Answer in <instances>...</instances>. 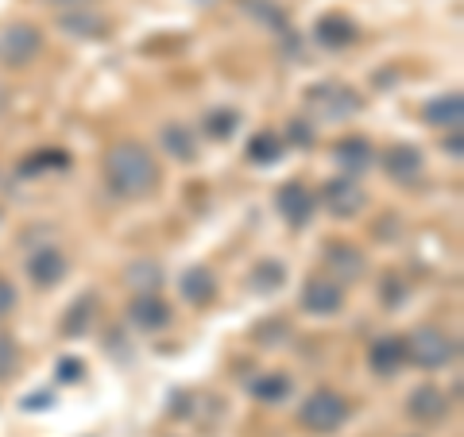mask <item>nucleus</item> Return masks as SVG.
<instances>
[{
    "instance_id": "obj_21",
    "label": "nucleus",
    "mask_w": 464,
    "mask_h": 437,
    "mask_svg": "<svg viewBox=\"0 0 464 437\" xmlns=\"http://www.w3.org/2000/svg\"><path fill=\"white\" fill-rule=\"evenodd\" d=\"M248 159H252L256 167L279 163V159H283V136H279V132H259V136H252V143H248Z\"/></svg>"
},
{
    "instance_id": "obj_11",
    "label": "nucleus",
    "mask_w": 464,
    "mask_h": 437,
    "mask_svg": "<svg viewBox=\"0 0 464 437\" xmlns=\"http://www.w3.org/2000/svg\"><path fill=\"white\" fill-rule=\"evenodd\" d=\"M275 206H279V213L286 217L290 225L302 228V225H310L317 198H314L302 182H286V186H279V194H275Z\"/></svg>"
},
{
    "instance_id": "obj_32",
    "label": "nucleus",
    "mask_w": 464,
    "mask_h": 437,
    "mask_svg": "<svg viewBox=\"0 0 464 437\" xmlns=\"http://www.w3.org/2000/svg\"><path fill=\"white\" fill-rule=\"evenodd\" d=\"M51 403H54L51 395H32V399H27L24 406H27V411H43V406H51Z\"/></svg>"
},
{
    "instance_id": "obj_33",
    "label": "nucleus",
    "mask_w": 464,
    "mask_h": 437,
    "mask_svg": "<svg viewBox=\"0 0 464 437\" xmlns=\"http://www.w3.org/2000/svg\"><path fill=\"white\" fill-rule=\"evenodd\" d=\"M445 151H453V159H460V132H449L445 136Z\"/></svg>"
},
{
    "instance_id": "obj_7",
    "label": "nucleus",
    "mask_w": 464,
    "mask_h": 437,
    "mask_svg": "<svg viewBox=\"0 0 464 437\" xmlns=\"http://www.w3.org/2000/svg\"><path fill=\"white\" fill-rule=\"evenodd\" d=\"M310 109H317L325 116V121H337V116H348L360 109V97L348 90V85H337V82H325V85H314V90L306 93Z\"/></svg>"
},
{
    "instance_id": "obj_26",
    "label": "nucleus",
    "mask_w": 464,
    "mask_h": 437,
    "mask_svg": "<svg viewBox=\"0 0 464 437\" xmlns=\"http://www.w3.org/2000/svg\"><path fill=\"white\" fill-rule=\"evenodd\" d=\"M70 167V155L66 151H35V155H27L24 163H20V174H39V170H66Z\"/></svg>"
},
{
    "instance_id": "obj_31",
    "label": "nucleus",
    "mask_w": 464,
    "mask_h": 437,
    "mask_svg": "<svg viewBox=\"0 0 464 437\" xmlns=\"http://www.w3.org/2000/svg\"><path fill=\"white\" fill-rule=\"evenodd\" d=\"M380 298H383L387 306H399V302H402V286H399L395 275H391V279H383V286H380Z\"/></svg>"
},
{
    "instance_id": "obj_29",
    "label": "nucleus",
    "mask_w": 464,
    "mask_h": 437,
    "mask_svg": "<svg viewBox=\"0 0 464 437\" xmlns=\"http://www.w3.org/2000/svg\"><path fill=\"white\" fill-rule=\"evenodd\" d=\"M82 375H85V364L82 360H74V356L58 360V380H63V384H74V380H82Z\"/></svg>"
},
{
    "instance_id": "obj_6",
    "label": "nucleus",
    "mask_w": 464,
    "mask_h": 437,
    "mask_svg": "<svg viewBox=\"0 0 464 437\" xmlns=\"http://www.w3.org/2000/svg\"><path fill=\"white\" fill-rule=\"evenodd\" d=\"M364 190H360L356 179H348V174H337V179H325L322 186V206L333 213V217H356L364 209Z\"/></svg>"
},
{
    "instance_id": "obj_16",
    "label": "nucleus",
    "mask_w": 464,
    "mask_h": 437,
    "mask_svg": "<svg viewBox=\"0 0 464 437\" xmlns=\"http://www.w3.org/2000/svg\"><path fill=\"white\" fill-rule=\"evenodd\" d=\"M333 159L344 167L348 179H356V174H364L372 167V143L364 136H344L333 143Z\"/></svg>"
},
{
    "instance_id": "obj_17",
    "label": "nucleus",
    "mask_w": 464,
    "mask_h": 437,
    "mask_svg": "<svg viewBox=\"0 0 464 437\" xmlns=\"http://www.w3.org/2000/svg\"><path fill=\"white\" fill-rule=\"evenodd\" d=\"M325 264L337 271V275H329V279H360L364 275V256H360V248H353V244H341V240H333L329 248H325Z\"/></svg>"
},
{
    "instance_id": "obj_28",
    "label": "nucleus",
    "mask_w": 464,
    "mask_h": 437,
    "mask_svg": "<svg viewBox=\"0 0 464 437\" xmlns=\"http://www.w3.org/2000/svg\"><path fill=\"white\" fill-rule=\"evenodd\" d=\"M16 368H20V348H16V341H12V337H0V384L12 380V375H16Z\"/></svg>"
},
{
    "instance_id": "obj_18",
    "label": "nucleus",
    "mask_w": 464,
    "mask_h": 437,
    "mask_svg": "<svg viewBox=\"0 0 464 437\" xmlns=\"http://www.w3.org/2000/svg\"><path fill=\"white\" fill-rule=\"evenodd\" d=\"M58 27H63L66 35H74V39H105L109 35V20L105 16H97V12H66L63 20H58Z\"/></svg>"
},
{
    "instance_id": "obj_8",
    "label": "nucleus",
    "mask_w": 464,
    "mask_h": 437,
    "mask_svg": "<svg viewBox=\"0 0 464 437\" xmlns=\"http://www.w3.org/2000/svg\"><path fill=\"white\" fill-rule=\"evenodd\" d=\"M383 170H387V179H395L402 186L418 182L426 170V155H422V148H414V143H391L383 151Z\"/></svg>"
},
{
    "instance_id": "obj_35",
    "label": "nucleus",
    "mask_w": 464,
    "mask_h": 437,
    "mask_svg": "<svg viewBox=\"0 0 464 437\" xmlns=\"http://www.w3.org/2000/svg\"><path fill=\"white\" fill-rule=\"evenodd\" d=\"M5 101H8V97H5V90H0V109H5Z\"/></svg>"
},
{
    "instance_id": "obj_9",
    "label": "nucleus",
    "mask_w": 464,
    "mask_h": 437,
    "mask_svg": "<svg viewBox=\"0 0 464 437\" xmlns=\"http://www.w3.org/2000/svg\"><path fill=\"white\" fill-rule=\"evenodd\" d=\"M66 256L58 252V248H51V244H43V248H35L32 252V259H27V275H32V283L39 286V290H51V286H58L66 279Z\"/></svg>"
},
{
    "instance_id": "obj_24",
    "label": "nucleus",
    "mask_w": 464,
    "mask_h": 437,
    "mask_svg": "<svg viewBox=\"0 0 464 437\" xmlns=\"http://www.w3.org/2000/svg\"><path fill=\"white\" fill-rule=\"evenodd\" d=\"M252 395H256L259 403L275 406V403H283V399L290 395V380H286L283 372H271V375H264V380L252 384Z\"/></svg>"
},
{
    "instance_id": "obj_25",
    "label": "nucleus",
    "mask_w": 464,
    "mask_h": 437,
    "mask_svg": "<svg viewBox=\"0 0 464 437\" xmlns=\"http://www.w3.org/2000/svg\"><path fill=\"white\" fill-rule=\"evenodd\" d=\"M93 310H97V298H93V295H85V298H78L74 306H70V310H66V322H63V333H66V337H74V333H85V329H90Z\"/></svg>"
},
{
    "instance_id": "obj_19",
    "label": "nucleus",
    "mask_w": 464,
    "mask_h": 437,
    "mask_svg": "<svg viewBox=\"0 0 464 437\" xmlns=\"http://www.w3.org/2000/svg\"><path fill=\"white\" fill-rule=\"evenodd\" d=\"M182 298L190 306H209L217 298V275L209 267H190L182 275Z\"/></svg>"
},
{
    "instance_id": "obj_20",
    "label": "nucleus",
    "mask_w": 464,
    "mask_h": 437,
    "mask_svg": "<svg viewBox=\"0 0 464 437\" xmlns=\"http://www.w3.org/2000/svg\"><path fill=\"white\" fill-rule=\"evenodd\" d=\"M124 279H128V286L143 290V295H155V290L163 286V267H159L155 259H136V264H128Z\"/></svg>"
},
{
    "instance_id": "obj_27",
    "label": "nucleus",
    "mask_w": 464,
    "mask_h": 437,
    "mask_svg": "<svg viewBox=\"0 0 464 437\" xmlns=\"http://www.w3.org/2000/svg\"><path fill=\"white\" fill-rule=\"evenodd\" d=\"M252 283H256V290H279L286 283V271H283V264H275V259H264V264H256Z\"/></svg>"
},
{
    "instance_id": "obj_30",
    "label": "nucleus",
    "mask_w": 464,
    "mask_h": 437,
    "mask_svg": "<svg viewBox=\"0 0 464 437\" xmlns=\"http://www.w3.org/2000/svg\"><path fill=\"white\" fill-rule=\"evenodd\" d=\"M12 310H16V290L8 279H0V317H8Z\"/></svg>"
},
{
    "instance_id": "obj_4",
    "label": "nucleus",
    "mask_w": 464,
    "mask_h": 437,
    "mask_svg": "<svg viewBox=\"0 0 464 437\" xmlns=\"http://www.w3.org/2000/svg\"><path fill=\"white\" fill-rule=\"evenodd\" d=\"M43 51V32L35 24H8L0 27V63L12 70L32 66Z\"/></svg>"
},
{
    "instance_id": "obj_14",
    "label": "nucleus",
    "mask_w": 464,
    "mask_h": 437,
    "mask_svg": "<svg viewBox=\"0 0 464 437\" xmlns=\"http://www.w3.org/2000/svg\"><path fill=\"white\" fill-rule=\"evenodd\" d=\"M422 121L433 128H449V132H460L464 124V101L460 93H438L422 105Z\"/></svg>"
},
{
    "instance_id": "obj_5",
    "label": "nucleus",
    "mask_w": 464,
    "mask_h": 437,
    "mask_svg": "<svg viewBox=\"0 0 464 437\" xmlns=\"http://www.w3.org/2000/svg\"><path fill=\"white\" fill-rule=\"evenodd\" d=\"M302 310L310 317H337L344 310V283L329 279V275H314L302 286Z\"/></svg>"
},
{
    "instance_id": "obj_2",
    "label": "nucleus",
    "mask_w": 464,
    "mask_h": 437,
    "mask_svg": "<svg viewBox=\"0 0 464 437\" xmlns=\"http://www.w3.org/2000/svg\"><path fill=\"white\" fill-rule=\"evenodd\" d=\"M406 345V360L418 364V368H445V364H453L457 360V337H449V333L441 325H418L411 337H402Z\"/></svg>"
},
{
    "instance_id": "obj_3",
    "label": "nucleus",
    "mask_w": 464,
    "mask_h": 437,
    "mask_svg": "<svg viewBox=\"0 0 464 437\" xmlns=\"http://www.w3.org/2000/svg\"><path fill=\"white\" fill-rule=\"evenodd\" d=\"M344 422H348V399L329 387L310 391L298 406V426L310 433H337Z\"/></svg>"
},
{
    "instance_id": "obj_1",
    "label": "nucleus",
    "mask_w": 464,
    "mask_h": 437,
    "mask_svg": "<svg viewBox=\"0 0 464 437\" xmlns=\"http://www.w3.org/2000/svg\"><path fill=\"white\" fill-rule=\"evenodd\" d=\"M105 182L116 198H151L159 186V159L136 140H116L105 151Z\"/></svg>"
},
{
    "instance_id": "obj_13",
    "label": "nucleus",
    "mask_w": 464,
    "mask_h": 437,
    "mask_svg": "<svg viewBox=\"0 0 464 437\" xmlns=\"http://www.w3.org/2000/svg\"><path fill=\"white\" fill-rule=\"evenodd\" d=\"M170 317H174V310L159 295H140V298H132V306H128V322H132L136 329H143V333L167 329Z\"/></svg>"
},
{
    "instance_id": "obj_12",
    "label": "nucleus",
    "mask_w": 464,
    "mask_h": 437,
    "mask_svg": "<svg viewBox=\"0 0 464 437\" xmlns=\"http://www.w3.org/2000/svg\"><path fill=\"white\" fill-rule=\"evenodd\" d=\"M314 35H317V43H322V47L344 51V47H353V43L360 39V27H356L353 16H344V12H329V16L317 20Z\"/></svg>"
},
{
    "instance_id": "obj_15",
    "label": "nucleus",
    "mask_w": 464,
    "mask_h": 437,
    "mask_svg": "<svg viewBox=\"0 0 464 437\" xmlns=\"http://www.w3.org/2000/svg\"><path fill=\"white\" fill-rule=\"evenodd\" d=\"M406 414L414 422H441L449 414V399L433 384H422L418 391H411V399H406Z\"/></svg>"
},
{
    "instance_id": "obj_22",
    "label": "nucleus",
    "mask_w": 464,
    "mask_h": 437,
    "mask_svg": "<svg viewBox=\"0 0 464 437\" xmlns=\"http://www.w3.org/2000/svg\"><path fill=\"white\" fill-rule=\"evenodd\" d=\"M163 148L170 151V159L179 163H194V132L182 124H167L163 128Z\"/></svg>"
},
{
    "instance_id": "obj_23",
    "label": "nucleus",
    "mask_w": 464,
    "mask_h": 437,
    "mask_svg": "<svg viewBox=\"0 0 464 437\" xmlns=\"http://www.w3.org/2000/svg\"><path fill=\"white\" fill-rule=\"evenodd\" d=\"M240 116L237 109H209L206 116H201V132H206L209 140H228L232 132H237Z\"/></svg>"
},
{
    "instance_id": "obj_34",
    "label": "nucleus",
    "mask_w": 464,
    "mask_h": 437,
    "mask_svg": "<svg viewBox=\"0 0 464 437\" xmlns=\"http://www.w3.org/2000/svg\"><path fill=\"white\" fill-rule=\"evenodd\" d=\"M47 5H58V8H82L85 0H47Z\"/></svg>"
},
{
    "instance_id": "obj_10",
    "label": "nucleus",
    "mask_w": 464,
    "mask_h": 437,
    "mask_svg": "<svg viewBox=\"0 0 464 437\" xmlns=\"http://www.w3.org/2000/svg\"><path fill=\"white\" fill-rule=\"evenodd\" d=\"M402 364H406V345H402V337H395V333H387V337H375L368 345V368L380 375V380L399 375Z\"/></svg>"
}]
</instances>
